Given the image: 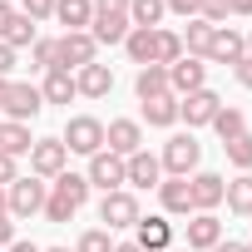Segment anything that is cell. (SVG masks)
<instances>
[{
  "label": "cell",
  "instance_id": "6da1fadb",
  "mask_svg": "<svg viewBox=\"0 0 252 252\" xmlns=\"http://www.w3.org/2000/svg\"><path fill=\"white\" fill-rule=\"evenodd\" d=\"M60 144H64L69 154H84V158H94V154L104 149V119H94V114H74V119L64 124Z\"/></svg>",
  "mask_w": 252,
  "mask_h": 252
},
{
  "label": "cell",
  "instance_id": "7a4b0ae2",
  "mask_svg": "<svg viewBox=\"0 0 252 252\" xmlns=\"http://www.w3.org/2000/svg\"><path fill=\"white\" fill-rule=\"evenodd\" d=\"M99 60V45H94V35L89 30H69V35H60L55 40V69H84V64H94Z\"/></svg>",
  "mask_w": 252,
  "mask_h": 252
},
{
  "label": "cell",
  "instance_id": "3957f363",
  "mask_svg": "<svg viewBox=\"0 0 252 252\" xmlns=\"http://www.w3.org/2000/svg\"><path fill=\"white\" fill-rule=\"evenodd\" d=\"M45 198H50V183L45 178H15L10 188H5V208H10V218H35V213H45Z\"/></svg>",
  "mask_w": 252,
  "mask_h": 252
},
{
  "label": "cell",
  "instance_id": "277c9868",
  "mask_svg": "<svg viewBox=\"0 0 252 252\" xmlns=\"http://www.w3.org/2000/svg\"><path fill=\"white\" fill-rule=\"evenodd\" d=\"M198 158H203V144L193 139V134H173L168 144H163V173L168 178H188V173H198Z\"/></svg>",
  "mask_w": 252,
  "mask_h": 252
},
{
  "label": "cell",
  "instance_id": "5b68a950",
  "mask_svg": "<svg viewBox=\"0 0 252 252\" xmlns=\"http://www.w3.org/2000/svg\"><path fill=\"white\" fill-rule=\"evenodd\" d=\"M144 218V208H139V198L129 193V188H114V193H104V203H99V222L109 227V232H119V227H134Z\"/></svg>",
  "mask_w": 252,
  "mask_h": 252
},
{
  "label": "cell",
  "instance_id": "8992f818",
  "mask_svg": "<svg viewBox=\"0 0 252 252\" xmlns=\"http://www.w3.org/2000/svg\"><path fill=\"white\" fill-rule=\"evenodd\" d=\"M218 109H222V99H218L213 89H193V94L178 99V119L188 124V134H193V129H208V124L218 119Z\"/></svg>",
  "mask_w": 252,
  "mask_h": 252
},
{
  "label": "cell",
  "instance_id": "52a82bcc",
  "mask_svg": "<svg viewBox=\"0 0 252 252\" xmlns=\"http://www.w3.org/2000/svg\"><path fill=\"white\" fill-rule=\"evenodd\" d=\"M104 149L119 154V158H134L144 149V129H139V119H109L104 124Z\"/></svg>",
  "mask_w": 252,
  "mask_h": 252
},
{
  "label": "cell",
  "instance_id": "ba28073f",
  "mask_svg": "<svg viewBox=\"0 0 252 252\" xmlns=\"http://www.w3.org/2000/svg\"><path fill=\"white\" fill-rule=\"evenodd\" d=\"M40 109H45V94L35 84H10L5 89V104H0V114H5L10 124H30Z\"/></svg>",
  "mask_w": 252,
  "mask_h": 252
},
{
  "label": "cell",
  "instance_id": "9c48e42d",
  "mask_svg": "<svg viewBox=\"0 0 252 252\" xmlns=\"http://www.w3.org/2000/svg\"><path fill=\"white\" fill-rule=\"evenodd\" d=\"M69 168V149L60 144V139H35V149H30V173L35 178H60Z\"/></svg>",
  "mask_w": 252,
  "mask_h": 252
},
{
  "label": "cell",
  "instance_id": "30bf717a",
  "mask_svg": "<svg viewBox=\"0 0 252 252\" xmlns=\"http://www.w3.org/2000/svg\"><path fill=\"white\" fill-rule=\"evenodd\" d=\"M168 89L183 99V94H193V89H208V60H198V55H183L178 64H168Z\"/></svg>",
  "mask_w": 252,
  "mask_h": 252
},
{
  "label": "cell",
  "instance_id": "8fae6325",
  "mask_svg": "<svg viewBox=\"0 0 252 252\" xmlns=\"http://www.w3.org/2000/svg\"><path fill=\"white\" fill-rule=\"evenodd\" d=\"M203 60H213V64H242V60H247V35H237L232 25H218Z\"/></svg>",
  "mask_w": 252,
  "mask_h": 252
},
{
  "label": "cell",
  "instance_id": "7c38bea8",
  "mask_svg": "<svg viewBox=\"0 0 252 252\" xmlns=\"http://www.w3.org/2000/svg\"><path fill=\"white\" fill-rule=\"evenodd\" d=\"M84 178H89V188H104V193H114V188H124V158H119V154H109V149H99V154L89 158Z\"/></svg>",
  "mask_w": 252,
  "mask_h": 252
},
{
  "label": "cell",
  "instance_id": "4fadbf2b",
  "mask_svg": "<svg viewBox=\"0 0 252 252\" xmlns=\"http://www.w3.org/2000/svg\"><path fill=\"white\" fill-rule=\"evenodd\" d=\"M129 30H134L129 10H94V20H89L94 45H124V35H129Z\"/></svg>",
  "mask_w": 252,
  "mask_h": 252
},
{
  "label": "cell",
  "instance_id": "5bb4252c",
  "mask_svg": "<svg viewBox=\"0 0 252 252\" xmlns=\"http://www.w3.org/2000/svg\"><path fill=\"white\" fill-rule=\"evenodd\" d=\"M188 193H193V213H213V208L222 203V193H227V178L203 168V173L188 178Z\"/></svg>",
  "mask_w": 252,
  "mask_h": 252
},
{
  "label": "cell",
  "instance_id": "9a60e30c",
  "mask_svg": "<svg viewBox=\"0 0 252 252\" xmlns=\"http://www.w3.org/2000/svg\"><path fill=\"white\" fill-rule=\"evenodd\" d=\"M134 242H139L144 252H163V247H173V222L158 218V213H149V218L134 222Z\"/></svg>",
  "mask_w": 252,
  "mask_h": 252
},
{
  "label": "cell",
  "instance_id": "2e32d148",
  "mask_svg": "<svg viewBox=\"0 0 252 252\" xmlns=\"http://www.w3.org/2000/svg\"><path fill=\"white\" fill-rule=\"evenodd\" d=\"M124 183H134V188H158V183H163V163H158L149 149H139L134 158H124Z\"/></svg>",
  "mask_w": 252,
  "mask_h": 252
},
{
  "label": "cell",
  "instance_id": "e0dca14e",
  "mask_svg": "<svg viewBox=\"0 0 252 252\" xmlns=\"http://www.w3.org/2000/svg\"><path fill=\"white\" fill-rule=\"evenodd\" d=\"M218 242H222L218 213H193V218H188V252H213Z\"/></svg>",
  "mask_w": 252,
  "mask_h": 252
},
{
  "label": "cell",
  "instance_id": "ac0fdd59",
  "mask_svg": "<svg viewBox=\"0 0 252 252\" xmlns=\"http://www.w3.org/2000/svg\"><path fill=\"white\" fill-rule=\"evenodd\" d=\"M74 89H79L84 99H104V94L114 89V69L94 60V64H84V69H74Z\"/></svg>",
  "mask_w": 252,
  "mask_h": 252
},
{
  "label": "cell",
  "instance_id": "d6986e66",
  "mask_svg": "<svg viewBox=\"0 0 252 252\" xmlns=\"http://www.w3.org/2000/svg\"><path fill=\"white\" fill-rule=\"evenodd\" d=\"M158 203H163V213H173V218H193L188 178H163V183H158Z\"/></svg>",
  "mask_w": 252,
  "mask_h": 252
},
{
  "label": "cell",
  "instance_id": "ffe728a7",
  "mask_svg": "<svg viewBox=\"0 0 252 252\" xmlns=\"http://www.w3.org/2000/svg\"><path fill=\"white\" fill-rule=\"evenodd\" d=\"M134 94H139V104L173 94V89H168V69H163V64H144V69H139V79H134Z\"/></svg>",
  "mask_w": 252,
  "mask_h": 252
},
{
  "label": "cell",
  "instance_id": "44dd1931",
  "mask_svg": "<svg viewBox=\"0 0 252 252\" xmlns=\"http://www.w3.org/2000/svg\"><path fill=\"white\" fill-rule=\"evenodd\" d=\"M50 193H55V198H64V203H69V208L79 213V208H84V198H89V178H84V173H69V168H64L60 178H50Z\"/></svg>",
  "mask_w": 252,
  "mask_h": 252
},
{
  "label": "cell",
  "instance_id": "7402d4cb",
  "mask_svg": "<svg viewBox=\"0 0 252 252\" xmlns=\"http://www.w3.org/2000/svg\"><path fill=\"white\" fill-rule=\"evenodd\" d=\"M55 20L64 25V35H69V30H89L94 0H55Z\"/></svg>",
  "mask_w": 252,
  "mask_h": 252
},
{
  "label": "cell",
  "instance_id": "603a6c76",
  "mask_svg": "<svg viewBox=\"0 0 252 252\" xmlns=\"http://www.w3.org/2000/svg\"><path fill=\"white\" fill-rule=\"evenodd\" d=\"M40 94H45V104H69V99H79V89H74V74H69V69H45Z\"/></svg>",
  "mask_w": 252,
  "mask_h": 252
},
{
  "label": "cell",
  "instance_id": "cb8c5ba5",
  "mask_svg": "<svg viewBox=\"0 0 252 252\" xmlns=\"http://www.w3.org/2000/svg\"><path fill=\"white\" fill-rule=\"evenodd\" d=\"M30 149H35V139H30V124H10V119H0V154L20 158V154H30Z\"/></svg>",
  "mask_w": 252,
  "mask_h": 252
},
{
  "label": "cell",
  "instance_id": "d4e9b609",
  "mask_svg": "<svg viewBox=\"0 0 252 252\" xmlns=\"http://www.w3.org/2000/svg\"><path fill=\"white\" fill-rule=\"evenodd\" d=\"M144 119H149V129H173V124H178V94L149 99L144 104Z\"/></svg>",
  "mask_w": 252,
  "mask_h": 252
},
{
  "label": "cell",
  "instance_id": "484cf974",
  "mask_svg": "<svg viewBox=\"0 0 252 252\" xmlns=\"http://www.w3.org/2000/svg\"><path fill=\"white\" fill-rule=\"evenodd\" d=\"M213 30H218V25H208V20H198V15H193V20H188V30L178 35V40H183V55H198V60H203V55H208V45H213Z\"/></svg>",
  "mask_w": 252,
  "mask_h": 252
},
{
  "label": "cell",
  "instance_id": "4316f807",
  "mask_svg": "<svg viewBox=\"0 0 252 252\" xmlns=\"http://www.w3.org/2000/svg\"><path fill=\"white\" fill-rule=\"evenodd\" d=\"M222 203H227V208H232L237 218H252V173H237V178L227 183Z\"/></svg>",
  "mask_w": 252,
  "mask_h": 252
},
{
  "label": "cell",
  "instance_id": "83f0119b",
  "mask_svg": "<svg viewBox=\"0 0 252 252\" xmlns=\"http://www.w3.org/2000/svg\"><path fill=\"white\" fill-rule=\"evenodd\" d=\"M208 129H213L222 144H232V139H242V134H247V119H242V109H227V104H222V109H218V119L208 124Z\"/></svg>",
  "mask_w": 252,
  "mask_h": 252
},
{
  "label": "cell",
  "instance_id": "f1b7e54d",
  "mask_svg": "<svg viewBox=\"0 0 252 252\" xmlns=\"http://www.w3.org/2000/svg\"><path fill=\"white\" fill-rule=\"evenodd\" d=\"M168 15V5L163 0H129V20L139 25V30H158V20Z\"/></svg>",
  "mask_w": 252,
  "mask_h": 252
},
{
  "label": "cell",
  "instance_id": "f546056e",
  "mask_svg": "<svg viewBox=\"0 0 252 252\" xmlns=\"http://www.w3.org/2000/svg\"><path fill=\"white\" fill-rule=\"evenodd\" d=\"M124 50H129V60L144 69V64H154V30H129V35H124Z\"/></svg>",
  "mask_w": 252,
  "mask_h": 252
},
{
  "label": "cell",
  "instance_id": "4dcf8cb0",
  "mask_svg": "<svg viewBox=\"0 0 252 252\" xmlns=\"http://www.w3.org/2000/svg\"><path fill=\"white\" fill-rule=\"evenodd\" d=\"M183 60V40L173 35V30H154V64H178Z\"/></svg>",
  "mask_w": 252,
  "mask_h": 252
},
{
  "label": "cell",
  "instance_id": "1f68e13d",
  "mask_svg": "<svg viewBox=\"0 0 252 252\" xmlns=\"http://www.w3.org/2000/svg\"><path fill=\"white\" fill-rule=\"evenodd\" d=\"M0 40H5V45H10V50H20V45H35V40H40V35H35V20H30V15H20V10H15V20H10V25H5V35H0Z\"/></svg>",
  "mask_w": 252,
  "mask_h": 252
},
{
  "label": "cell",
  "instance_id": "d6a6232c",
  "mask_svg": "<svg viewBox=\"0 0 252 252\" xmlns=\"http://www.w3.org/2000/svg\"><path fill=\"white\" fill-rule=\"evenodd\" d=\"M222 154H227V163H232L237 173H252V134H242V139L222 144Z\"/></svg>",
  "mask_w": 252,
  "mask_h": 252
},
{
  "label": "cell",
  "instance_id": "836d02e7",
  "mask_svg": "<svg viewBox=\"0 0 252 252\" xmlns=\"http://www.w3.org/2000/svg\"><path fill=\"white\" fill-rule=\"evenodd\" d=\"M74 252H114V237H109V227H89V232L74 242Z\"/></svg>",
  "mask_w": 252,
  "mask_h": 252
},
{
  "label": "cell",
  "instance_id": "e575fe53",
  "mask_svg": "<svg viewBox=\"0 0 252 252\" xmlns=\"http://www.w3.org/2000/svg\"><path fill=\"white\" fill-rule=\"evenodd\" d=\"M198 20H208V25H227V0H203V5H198Z\"/></svg>",
  "mask_w": 252,
  "mask_h": 252
},
{
  "label": "cell",
  "instance_id": "d590c367",
  "mask_svg": "<svg viewBox=\"0 0 252 252\" xmlns=\"http://www.w3.org/2000/svg\"><path fill=\"white\" fill-rule=\"evenodd\" d=\"M30 60H35V69H55V40H35Z\"/></svg>",
  "mask_w": 252,
  "mask_h": 252
},
{
  "label": "cell",
  "instance_id": "8d00e7d4",
  "mask_svg": "<svg viewBox=\"0 0 252 252\" xmlns=\"http://www.w3.org/2000/svg\"><path fill=\"white\" fill-rule=\"evenodd\" d=\"M45 218H50V222H69V218H74V208H69L64 198H55V193H50V198H45Z\"/></svg>",
  "mask_w": 252,
  "mask_h": 252
},
{
  "label": "cell",
  "instance_id": "74e56055",
  "mask_svg": "<svg viewBox=\"0 0 252 252\" xmlns=\"http://www.w3.org/2000/svg\"><path fill=\"white\" fill-rule=\"evenodd\" d=\"M20 15H30V20L40 25V20H50V15H55V0H25V10H20Z\"/></svg>",
  "mask_w": 252,
  "mask_h": 252
},
{
  "label": "cell",
  "instance_id": "f35d334b",
  "mask_svg": "<svg viewBox=\"0 0 252 252\" xmlns=\"http://www.w3.org/2000/svg\"><path fill=\"white\" fill-rule=\"evenodd\" d=\"M163 5H168L173 15H183V20H193V15H198V5H203V0H163Z\"/></svg>",
  "mask_w": 252,
  "mask_h": 252
},
{
  "label": "cell",
  "instance_id": "ab89813d",
  "mask_svg": "<svg viewBox=\"0 0 252 252\" xmlns=\"http://www.w3.org/2000/svg\"><path fill=\"white\" fill-rule=\"evenodd\" d=\"M15 178H20V173H15V158H10V154H0V188H10Z\"/></svg>",
  "mask_w": 252,
  "mask_h": 252
},
{
  "label": "cell",
  "instance_id": "60d3db41",
  "mask_svg": "<svg viewBox=\"0 0 252 252\" xmlns=\"http://www.w3.org/2000/svg\"><path fill=\"white\" fill-rule=\"evenodd\" d=\"M10 242H15V218L0 213V247H10Z\"/></svg>",
  "mask_w": 252,
  "mask_h": 252
},
{
  "label": "cell",
  "instance_id": "b9f144b4",
  "mask_svg": "<svg viewBox=\"0 0 252 252\" xmlns=\"http://www.w3.org/2000/svg\"><path fill=\"white\" fill-rule=\"evenodd\" d=\"M232 74H237V84H242V89H252V55H247L242 64H232Z\"/></svg>",
  "mask_w": 252,
  "mask_h": 252
},
{
  "label": "cell",
  "instance_id": "7bdbcfd3",
  "mask_svg": "<svg viewBox=\"0 0 252 252\" xmlns=\"http://www.w3.org/2000/svg\"><path fill=\"white\" fill-rule=\"evenodd\" d=\"M10 69H15V50H10V45H5V40H0V79H5V74H10Z\"/></svg>",
  "mask_w": 252,
  "mask_h": 252
},
{
  "label": "cell",
  "instance_id": "ee69618b",
  "mask_svg": "<svg viewBox=\"0 0 252 252\" xmlns=\"http://www.w3.org/2000/svg\"><path fill=\"white\" fill-rule=\"evenodd\" d=\"M10 20H15V5H10V0H0V35H5Z\"/></svg>",
  "mask_w": 252,
  "mask_h": 252
},
{
  "label": "cell",
  "instance_id": "f6af8a7d",
  "mask_svg": "<svg viewBox=\"0 0 252 252\" xmlns=\"http://www.w3.org/2000/svg\"><path fill=\"white\" fill-rule=\"evenodd\" d=\"M227 15H252V0H227Z\"/></svg>",
  "mask_w": 252,
  "mask_h": 252
},
{
  "label": "cell",
  "instance_id": "bcb514c9",
  "mask_svg": "<svg viewBox=\"0 0 252 252\" xmlns=\"http://www.w3.org/2000/svg\"><path fill=\"white\" fill-rule=\"evenodd\" d=\"M94 10H129V0H94Z\"/></svg>",
  "mask_w": 252,
  "mask_h": 252
},
{
  "label": "cell",
  "instance_id": "7dc6e473",
  "mask_svg": "<svg viewBox=\"0 0 252 252\" xmlns=\"http://www.w3.org/2000/svg\"><path fill=\"white\" fill-rule=\"evenodd\" d=\"M213 252H242V242H232V237H222V242H218Z\"/></svg>",
  "mask_w": 252,
  "mask_h": 252
},
{
  "label": "cell",
  "instance_id": "c3c4849f",
  "mask_svg": "<svg viewBox=\"0 0 252 252\" xmlns=\"http://www.w3.org/2000/svg\"><path fill=\"white\" fill-rule=\"evenodd\" d=\"M114 252H144L139 242H114Z\"/></svg>",
  "mask_w": 252,
  "mask_h": 252
},
{
  "label": "cell",
  "instance_id": "681fc988",
  "mask_svg": "<svg viewBox=\"0 0 252 252\" xmlns=\"http://www.w3.org/2000/svg\"><path fill=\"white\" fill-rule=\"evenodd\" d=\"M10 252H40L35 242H10Z\"/></svg>",
  "mask_w": 252,
  "mask_h": 252
},
{
  "label": "cell",
  "instance_id": "f907efd6",
  "mask_svg": "<svg viewBox=\"0 0 252 252\" xmlns=\"http://www.w3.org/2000/svg\"><path fill=\"white\" fill-rule=\"evenodd\" d=\"M5 89H10V79H0V104H5Z\"/></svg>",
  "mask_w": 252,
  "mask_h": 252
},
{
  "label": "cell",
  "instance_id": "816d5d0a",
  "mask_svg": "<svg viewBox=\"0 0 252 252\" xmlns=\"http://www.w3.org/2000/svg\"><path fill=\"white\" fill-rule=\"evenodd\" d=\"M0 213H10V208H5V188H0Z\"/></svg>",
  "mask_w": 252,
  "mask_h": 252
},
{
  "label": "cell",
  "instance_id": "f5cc1de1",
  "mask_svg": "<svg viewBox=\"0 0 252 252\" xmlns=\"http://www.w3.org/2000/svg\"><path fill=\"white\" fill-rule=\"evenodd\" d=\"M40 252H69V247H40Z\"/></svg>",
  "mask_w": 252,
  "mask_h": 252
},
{
  "label": "cell",
  "instance_id": "db71d44e",
  "mask_svg": "<svg viewBox=\"0 0 252 252\" xmlns=\"http://www.w3.org/2000/svg\"><path fill=\"white\" fill-rule=\"evenodd\" d=\"M247 55H252V30H247Z\"/></svg>",
  "mask_w": 252,
  "mask_h": 252
},
{
  "label": "cell",
  "instance_id": "11a10c76",
  "mask_svg": "<svg viewBox=\"0 0 252 252\" xmlns=\"http://www.w3.org/2000/svg\"><path fill=\"white\" fill-rule=\"evenodd\" d=\"M242 252H252V242H242Z\"/></svg>",
  "mask_w": 252,
  "mask_h": 252
},
{
  "label": "cell",
  "instance_id": "9f6ffc18",
  "mask_svg": "<svg viewBox=\"0 0 252 252\" xmlns=\"http://www.w3.org/2000/svg\"><path fill=\"white\" fill-rule=\"evenodd\" d=\"M163 252H178V247H163Z\"/></svg>",
  "mask_w": 252,
  "mask_h": 252
}]
</instances>
